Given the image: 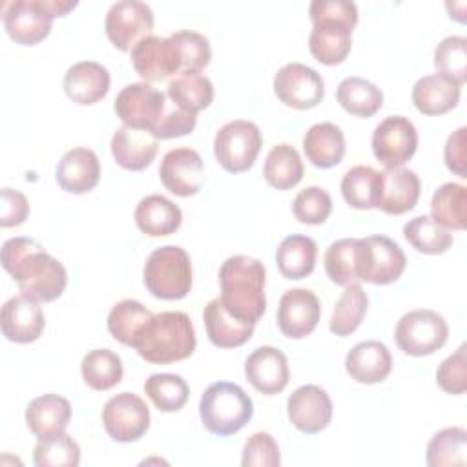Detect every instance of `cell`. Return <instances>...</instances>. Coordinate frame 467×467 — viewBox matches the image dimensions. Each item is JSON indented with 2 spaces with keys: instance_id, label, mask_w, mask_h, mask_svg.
<instances>
[{
  "instance_id": "obj_1",
  "label": "cell",
  "mask_w": 467,
  "mask_h": 467,
  "mask_svg": "<svg viewBox=\"0 0 467 467\" xmlns=\"http://www.w3.org/2000/svg\"><path fill=\"white\" fill-rule=\"evenodd\" d=\"M2 266L16 281L20 294L36 303L58 299L67 286L64 265L31 237L7 239L2 244Z\"/></svg>"
},
{
  "instance_id": "obj_2",
  "label": "cell",
  "mask_w": 467,
  "mask_h": 467,
  "mask_svg": "<svg viewBox=\"0 0 467 467\" xmlns=\"http://www.w3.org/2000/svg\"><path fill=\"white\" fill-rule=\"evenodd\" d=\"M312 31L308 47L312 57L325 64H341L352 47V29L358 24V7L348 0H314L308 7Z\"/></svg>"
},
{
  "instance_id": "obj_3",
  "label": "cell",
  "mask_w": 467,
  "mask_h": 467,
  "mask_svg": "<svg viewBox=\"0 0 467 467\" xmlns=\"http://www.w3.org/2000/svg\"><path fill=\"white\" fill-rule=\"evenodd\" d=\"M265 281L266 270L259 259L250 255L228 257L219 268V299L226 312L255 325L266 310Z\"/></svg>"
},
{
  "instance_id": "obj_4",
  "label": "cell",
  "mask_w": 467,
  "mask_h": 467,
  "mask_svg": "<svg viewBox=\"0 0 467 467\" xmlns=\"http://www.w3.org/2000/svg\"><path fill=\"white\" fill-rule=\"evenodd\" d=\"M197 337L188 314L168 310L153 314L137 332L133 348L148 363L168 365L190 358Z\"/></svg>"
},
{
  "instance_id": "obj_5",
  "label": "cell",
  "mask_w": 467,
  "mask_h": 467,
  "mask_svg": "<svg viewBox=\"0 0 467 467\" xmlns=\"http://www.w3.org/2000/svg\"><path fill=\"white\" fill-rule=\"evenodd\" d=\"M199 414L210 434L232 436L252 420L254 403L237 383L217 381L202 392Z\"/></svg>"
},
{
  "instance_id": "obj_6",
  "label": "cell",
  "mask_w": 467,
  "mask_h": 467,
  "mask_svg": "<svg viewBox=\"0 0 467 467\" xmlns=\"http://www.w3.org/2000/svg\"><path fill=\"white\" fill-rule=\"evenodd\" d=\"M77 7L75 0H13L2 9V22L11 40L20 46L42 42L53 26V18Z\"/></svg>"
},
{
  "instance_id": "obj_7",
  "label": "cell",
  "mask_w": 467,
  "mask_h": 467,
  "mask_svg": "<svg viewBox=\"0 0 467 467\" xmlns=\"http://www.w3.org/2000/svg\"><path fill=\"white\" fill-rule=\"evenodd\" d=\"M142 279L153 297L164 301L182 299L192 288L190 255L177 244L155 248L144 263Z\"/></svg>"
},
{
  "instance_id": "obj_8",
  "label": "cell",
  "mask_w": 467,
  "mask_h": 467,
  "mask_svg": "<svg viewBox=\"0 0 467 467\" xmlns=\"http://www.w3.org/2000/svg\"><path fill=\"white\" fill-rule=\"evenodd\" d=\"M407 257L398 243L387 235H368L356 239V270L359 281L372 285H390L405 270Z\"/></svg>"
},
{
  "instance_id": "obj_9",
  "label": "cell",
  "mask_w": 467,
  "mask_h": 467,
  "mask_svg": "<svg viewBox=\"0 0 467 467\" xmlns=\"http://www.w3.org/2000/svg\"><path fill=\"white\" fill-rule=\"evenodd\" d=\"M449 337L445 317L429 308L403 314L396 325L394 339L401 352L409 356H429L440 350Z\"/></svg>"
},
{
  "instance_id": "obj_10",
  "label": "cell",
  "mask_w": 467,
  "mask_h": 467,
  "mask_svg": "<svg viewBox=\"0 0 467 467\" xmlns=\"http://www.w3.org/2000/svg\"><path fill=\"white\" fill-rule=\"evenodd\" d=\"M263 144L261 130L250 120H230L213 137L217 162L230 173H241L254 166Z\"/></svg>"
},
{
  "instance_id": "obj_11",
  "label": "cell",
  "mask_w": 467,
  "mask_h": 467,
  "mask_svg": "<svg viewBox=\"0 0 467 467\" xmlns=\"http://www.w3.org/2000/svg\"><path fill=\"white\" fill-rule=\"evenodd\" d=\"M109 42L120 51H131L153 31V11L140 0H120L111 4L104 20Z\"/></svg>"
},
{
  "instance_id": "obj_12",
  "label": "cell",
  "mask_w": 467,
  "mask_h": 467,
  "mask_svg": "<svg viewBox=\"0 0 467 467\" xmlns=\"http://www.w3.org/2000/svg\"><path fill=\"white\" fill-rule=\"evenodd\" d=\"M102 423L111 440L120 443L137 441L150 427V409L140 396L120 392L106 401Z\"/></svg>"
},
{
  "instance_id": "obj_13",
  "label": "cell",
  "mask_w": 467,
  "mask_h": 467,
  "mask_svg": "<svg viewBox=\"0 0 467 467\" xmlns=\"http://www.w3.org/2000/svg\"><path fill=\"white\" fill-rule=\"evenodd\" d=\"M274 93L288 108L310 109L323 100L325 80L310 66L290 62L274 75Z\"/></svg>"
},
{
  "instance_id": "obj_14",
  "label": "cell",
  "mask_w": 467,
  "mask_h": 467,
  "mask_svg": "<svg viewBox=\"0 0 467 467\" xmlns=\"http://www.w3.org/2000/svg\"><path fill=\"white\" fill-rule=\"evenodd\" d=\"M418 148L416 126L401 115L383 119L372 133L374 157L385 168H400L412 159Z\"/></svg>"
},
{
  "instance_id": "obj_15",
  "label": "cell",
  "mask_w": 467,
  "mask_h": 467,
  "mask_svg": "<svg viewBox=\"0 0 467 467\" xmlns=\"http://www.w3.org/2000/svg\"><path fill=\"white\" fill-rule=\"evenodd\" d=\"M166 97L148 82H133L119 91L113 108L124 126L151 131L164 109Z\"/></svg>"
},
{
  "instance_id": "obj_16",
  "label": "cell",
  "mask_w": 467,
  "mask_h": 467,
  "mask_svg": "<svg viewBox=\"0 0 467 467\" xmlns=\"http://www.w3.org/2000/svg\"><path fill=\"white\" fill-rule=\"evenodd\" d=\"M159 177L173 195H195L204 184V164L199 151L193 148L170 150L161 161Z\"/></svg>"
},
{
  "instance_id": "obj_17",
  "label": "cell",
  "mask_w": 467,
  "mask_h": 467,
  "mask_svg": "<svg viewBox=\"0 0 467 467\" xmlns=\"http://www.w3.org/2000/svg\"><path fill=\"white\" fill-rule=\"evenodd\" d=\"M321 305L317 296L306 288L286 290L277 306V327L283 336L301 339L314 332L319 323Z\"/></svg>"
},
{
  "instance_id": "obj_18",
  "label": "cell",
  "mask_w": 467,
  "mask_h": 467,
  "mask_svg": "<svg viewBox=\"0 0 467 467\" xmlns=\"http://www.w3.org/2000/svg\"><path fill=\"white\" fill-rule=\"evenodd\" d=\"M288 420L306 434H317L328 427L332 420V400L325 389L317 385L297 387L286 401Z\"/></svg>"
},
{
  "instance_id": "obj_19",
  "label": "cell",
  "mask_w": 467,
  "mask_h": 467,
  "mask_svg": "<svg viewBox=\"0 0 467 467\" xmlns=\"http://www.w3.org/2000/svg\"><path fill=\"white\" fill-rule=\"evenodd\" d=\"M131 64L144 82H159L181 73L177 49L170 36L150 35L142 38L131 49Z\"/></svg>"
},
{
  "instance_id": "obj_20",
  "label": "cell",
  "mask_w": 467,
  "mask_h": 467,
  "mask_svg": "<svg viewBox=\"0 0 467 467\" xmlns=\"http://www.w3.org/2000/svg\"><path fill=\"white\" fill-rule=\"evenodd\" d=\"M0 327L5 339L26 345L42 336L46 317L36 301L20 294L4 303L0 312Z\"/></svg>"
},
{
  "instance_id": "obj_21",
  "label": "cell",
  "mask_w": 467,
  "mask_h": 467,
  "mask_svg": "<svg viewBox=\"0 0 467 467\" xmlns=\"http://www.w3.org/2000/svg\"><path fill=\"white\" fill-rule=\"evenodd\" d=\"M244 376L261 394H277L288 385V359L275 347H257L244 361Z\"/></svg>"
},
{
  "instance_id": "obj_22",
  "label": "cell",
  "mask_w": 467,
  "mask_h": 467,
  "mask_svg": "<svg viewBox=\"0 0 467 467\" xmlns=\"http://www.w3.org/2000/svg\"><path fill=\"white\" fill-rule=\"evenodd\" d=\"M57 184L75 195L91 192L100 179V162L93 150L73 148L67 150L55 170Z\"/></svg>"
},
{
  "instance_id": "obj_23",
  "label": "cell",
  "mask_w": 467,
  "mask_h": 467,
  "mask_svg": "<svg viewBox=\"0 0 467 467\" xmlns=\"http://www.w3.org/2000/svg\"><path fill=\"white\" fill-rule=\"evenodd\" d=\"M420 177L409 168H385L381 171V184L376 208L389 215H401L412 210L420 199Z\"/></svg>"
},
{
  "instance_id": "obj_24",
  "label": "cell",
  "mask_w": 467,
  "mask_h": 467,
  "mask_svg": "<svg viewBox=\"0 0 467 467\" xmlns=\"http://www.w3.org/2000/svg\"><path fill=\"white\" fill-rule=\"evenodd\" d=\"M109 71L95 60H80L64 75V93L80 106H91L102 100L109 91Z\"/></svg>"
},
{
  "instance_id": "obj_25",
  "label": "cell",
  "mask_w": 467,
  "mask_h": 467,
  "mask_svg": "<svg viewBox=\"0 0 467 467\" xmlns=\"http://www.w3.org/2000/svg\"><path fill=\"white\" fill-rule=\"evenodd\" d=\"M159 150V139L150 130L120 126L111 137L115 162L130 171H140L151 164Z\"/></svg>"
},
{
  "instance_id": "obj_26",
  "label": "cell",
  "mask_w": 467,
  "mask_h": 467,
  "mask_svg": "<svg viewBox=\"0 0 467 467\" xmlns=\"http://www.w3.org/2000/svg\"><path fill=\"white\" fill-rule=\"evenodd\" d=\"M345 368L347 374L358 383H379L392 370V356L381 341H359L348 350L345 358Z\"/></svg>"
},
{
  "instance_id": "obj_27",
  "label": "cell",
  "mask_w": 467,
  "mask_h": 467,
  "mask_svg": "<svg viewBox=\"0 0 467 467\" xmlns=\"http://www.w3.org/2000/svg\"><path fill=\"white\" fill-rule=\"evenodd\" d=\"M71 420V403L58 394H42L26 409L27 429L38 438H53L66 431Z\"/></svg>"
},
{
  "instance_id": "obj_28",
  "label": "cell",
  "mask_w": 467,
  "mask_h": 467,
  "mask_svg": "<svg viewBox=\"0 0 467 467\" xmlns=\"http://www.w3.org/2000/svg\"><path fill=\"white\" fill-rule=\"evenodd\" d=\"M462 86L441 73H431L412 86V102L423 115H443L456 108Z\"/></svg>"
},
{
  "instance_id": "obj_29",
  "label": "cell",
  "mask_w": 467,
  "mask_h": 467,
  "mask_svg": "<svg viewBox=\"0 0 467 467\" xmlns=\"http://www.w3.org/2000/svg\"><path fill=\"white\" fill-rule=\"evenodd\" d=\"M137 228L150 237L171 235L179 230L182 223L181 208L164 195L151 193L139 201L135 208Z\"/></svg>"
},
{
  "instance_id": "obj_30",
  "label": "cell",
  "mask_w": 467,
  "mask_h": 467,
  "mask_svg": "<svg viewBox=\"0 0 467 467\" xmlns=\"http://www.w3.org/2000/svg\"><path fill=\"white\" fill-rule=\"evenodd\" d=\"M202 319L208 339L219 348H235L244 345L252 337L255 328L254 323H244L226 312L219 297L212 299L204 306Z\"/></svg>"
},
{
  "instance_id": "obj_31",
  "label": "cell",
  "mask_w": 467,
  "mask_h": 467,
  "mask_svg": "<svg viewBox=\"0 0 467 467\" xmlns=\"http://www.w3.org/2000/svg\"><path fill=\"white\" fill-rule=\"evenodd\" d=\"M306 159L317 168H332L345 155V135L332 122H317L310 126L303 137Z\"/></svg>"
},
{
  "instance_id": "obj_32",
  "label": "cell",
  "mask_w": 467,
  "mask_h": 467,
  "mask_svg": "<svg viewBox=\"0 0 467 467\" xmlns=\"http://www.w3.org/2000/svg\"><path fill=\"white\" fill-rule=\"evenodd\" d=\"M317 244L308 235L292 234L285 237L275 250V263L286 279H303L314 272Z\"/></svg>"
},
{
  "instance_id": "obj_33",
  "label": "cell",
  "mask_w": 467,
  "mask_h": 467,
  "mask_svg": "<svg viewBox=\"0 0 467 467\" xmlns=\"http://www.w3.org/2000/svg\"><path fill=\"white\" fill-rule=\"evenodd\" d=\"M337 102L345 111L356 117L368 119L379 111L383 106L381 89L367 78L347 77L339 82L336 91Z\"/></svg>"
},
{
  "instance_id": "obj_34",
  "label": "cell",
  "mask_w": 467,
  "mask_h": 467,
  "mask_svg": "<svg viewBox=\"0 0 467 467\" xmlns=\"http://www.w3.org/2000/svg\"><path fill=\"white\" fill-rule=\"evenodd\" d=\"M431 217L447 230L467 226V188L458 182L441 184L431 199Z\"/></svg>"
},
{
  "instance_id": "obj_35",
  "label": "cell",
  "mask_w": 467,
  "mask_h": 467,
  "mask_svg": "<svg viewBox=\"0 0 467 467\" xmlns=\"http://www.w3.org/2000/svg\"><path fill=\"white\" fill-rule=\"evenodd\" d=\"M303 161L297 150L286 142L274 146L265 161V181L275 190H290L303 179Z\"/></svg>"
},
{
  "instance_id": "obj_36",
  "label": "cell",
  "mask_w": 467,
  "mask_h": 467,
  "mask_svg": "<svg viewBox=\"0 0 467 467\" xmlns=\"http://www.w3.org/2000/svg\"><path fill=\"white\" fill-rule=\"evenodd\" d=\"M381 184V171L372 166H352L341 179V193L348 206L356 210L376 208Z\"/></svg>"
},
{
  "instance_id": "obj_37",
  "label": "cell",
  "mask_w": 467,
  "mask_h": 467,
  "mask_svg": "<svg viewBox=\"0 0 467 467\" xmlns=\"http://www.w3.org/2000/svg\"><path fill=\"white\" fill-rule=\"evenodd\" d=\"M82 379L93 390H109L120 383L124 367L122 359L109 348L89 350L80 363Z\"/></svg>"
},
{
  "instance_id": "obj_38",
  "label": "cell",
  "mask_w": 467,
  "mask_h": 467,
  "mask_svg": "<svg viewBox=\"0 0 467 467\" xmlns=\"http://www.w3.org/2000/svg\"><path fill=\"white\" fill-rule=\"evenodd\" d=\"M367 306H368V297L365 290L359 286V283L345 286L330 316V323H328L330 332L341 337L356 332L367 314Z\"/></svg>"
},
{
  "instance_id": "obj_39",
  "label": "cell",
  "mask_w": 467,
  "mask_h": 467,
  "mask_svg": "<svg viewBox=\"0 0 467 467\" xmlns=\"http://www.w3.org/2000/svg\"><path fill=\"white\" fill-rule=\"evenodd\" d=\"M467 432L463 427L438 431L427 443L429 467H463L467 462Z\"/></svg>"
},
{
  "instance_id": "obj_40",
  "label": "cell",
  "mask_w": 467,
  "mask_h": 467,
  "mask_svg": "<svg viewBox=\"0 0 467 467\" xmlns=\"http://www.w3.org/2000/svg\"><path fill=\"white\" fill-rule=\"evenodd\" d=\"M403 235L416 252L427 255L443 254L452 244V235L449 234V230L438 224L429 215H418L405 223Z\"/></svg>"
},
{
  "instance_id": "obj_41",
  "label": "cell",
  "mask_w": 467,
  "mask_h": 467,
  "mask_svg": "<svg viewBox=\"0 0 467 467\" xmlns=\"http://www.w3.org/2000/svg\"><path fill=\"white\" fill-rule=\"evenodd\" d=\"M144 392L161 412H177L186 405L190 387L182 376L162 372L144 381Z\"/></svg>"
},
{
  "instance_id": "obj_42",
  "label": "cell",
  "mask_w": 467,
  "mask_h": 467,
  "mask_svg": "<svg viewBox=\"0 0 467 467\" xmlns=\"http://www.w3.org/2000/svg\"><path fill=\"white\" fill-rule=\"evenodd\" d=\"M166 95L182 109L199 113L213 100V84L204 75H181L170 80Z\"/></svg>"
},
{
  "instance_id": "obj_43",
  "label": "cell",
  "mask_w": 467,
  "mask_h": 467,
  "mask_svg": "<svg viewBox=\"0 0 467 467\" xmlns=\"http://www.w3.org/2000/svg\"><path fill=\"white\" fill-rule=\"evenodd\" d=\"M153 314L135 299H122L113 305L108 314V332L122 345L131 347L139 328Z\"/></svg>"
},
{
  "instance_id": "obj_44",
  "label": "cell",
  "mask_w": 467,
  "mask_h": 467,
  "mask_svg": "<svg viewBox=\"0 0 467 467\" xmlns=\"http://www.w3.org/2000/svg\"><path fill=\"white\" fill-rule=\"evenodd\" d=\"M179 57L181 75H201V71L210 64L212 49L204 35L190 29L175 31L170 35Z\"/></svg>"
},
{
  "instance_id": "obj_45",
  "label": "cell",
  "mask_w": 467,
  "mask_h": 467,
  "mask_svg": "<svg viewBox=\"0 0 467 467\" xmlns=\"http://www.w3.org/2000/svg\"><path fill=\"white\" fill-rule=\"evenodd\" d=\"M325 272L328 279L339 286L359 281L356 270V239L345 237L330 243L325 252Z\"/></svg>"
},
{
  "instance_id": "obj_46",
  "label": "cell",
  "mask_w": 467,
  "mask_h": 467,
  "mask_svg": "<svg viewBox=\"0 0 467 467\" xmlns=\"http://www.w3.org/2000/svg\"><path fill=\"white\" fill-rule=\"evenodd\" d=\"M33 463L36 467H77L80 463V447L66 432L38 440L33 449Z\"/></svg>"
},
{
  "instance_id": "obj_47",
  "label": "cell",
  "mask_w": 467,
  "mask_h": 467,
  "mask_svg": "<svg viewBox=\"0 0 467 467\" xmlns=\"http://www.w3.org/2000/svg\"><path fill=\"white\" fill-rule=\"evenodd\" d=\"M434 66L438 73L463 86L467 80V38L460 35L445 36L434 49Z\"/></svg>"
},
{
  "instance_id": "obj_48",
  "label": "cell",
  "mask_w": 467,
  "mask_h": 467,
  "mask_svg": "<svg viewBox=\"0 0 467 467\" xmlns=\"http://www.w3.org/2000/svg\"><path fill=\"white\" fill-rule=\"evenodd\" d=\"M294 217L303 224H321L332 212V199L327 190L319 186H306L292 202Z\"/></svg>"
},
{
  "instance_id": "obj_49",
  "label": "cell",
  "mask_w": 467,
  "mask_h": 467,
  "mask_svg": "<svg viewBox=\"0 0 467 467\" xmlns=\"http://www.w3.org/2000/svg\"><path fill=\"white\" fill-rule=\"evenodd\" d=\"M197 124V115L192 111L182 109L181 106H177L170 97H166V104L164 109L157 120V124L153 126L151 133L157 139H175V137H182L193 131Z\"/></svg>"
},
{
  "instance_id": "obj_50",
  "label": "cell",
  "mask_w": 467,
  "mask_h": 467,
  "mask_svg": "<svg viewBox=\"0 0 467 467\" xmlns=\"http://www.w3.org/2000/svg\"><path fill=\"white\" fill-rule=\"evenodd\" d=\"M279 463V447L270 432H255L246 440L241 458L243 467H277Z\"/></svg>"
},
{
  "instance_id": "obj_51",
  "label": "cell",
  "mask_w": 467,
  "mask_h": 467,
  "mask_svg": "<svg viewBox=\"0 0 467 467\" xmlns=\"http://www.w3.org/2000/svg\"><path fill=\"white\" fill-rule=\"evenodd\" d=\"M436 383L447 394H463L467 389L465 378V345H460L456 352L445 358L436 370Z\"/></svg>"
},
{
  "instance_id": "obj_52",
  "label": "cell",
  "mask_w": 467,
  "mask_h": 467,
  "mask_svg": "<svg viewBox=\"0 0 467 467\" xmlns=\"http://www.w3.org/2000/svg\"><path fill=\"white\" fill-rule=\"evenodd\" d=\"M0 199H2V204H0V226L2 228L18 226L27 219L29 202L22 192L11 190V188H2Z\"/></svg>"
},
{
  "instance_id": "obj_53",
  "label": "cell",
  "mask_w": 467,
  "mask_h": 467,
  "mask_svg": "<svg viewBox=\"0 0 467 467\" xmlns=\"http://www.w3.org/2000/svg\"><path fill=\"white\" fill-rule=\"evenodd\" d=\"M465 144H467V128L462 126L447 137V142H445V148H443L445 166L462 179L467 177V171H465Z\"/></svg>"
}]
</instances>
